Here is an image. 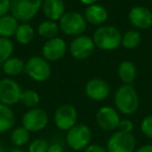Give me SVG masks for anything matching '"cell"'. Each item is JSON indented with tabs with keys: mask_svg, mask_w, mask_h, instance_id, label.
<instances>
[{
	"mask_svg": "<svg viewBox=\"0 0 152 152\" xmlns=\"http://www.w3.org/2000/svg\"><path fill=\"white\" fill-rule=\"evenodd\" d=\"M128 20L137 29H148L152 26V12L143 5H135L129 11Z\"/></svg>",
	"mask_w": 152,
	"mask_h": 152,
	"instance_id": "9a60e30c",
	"label": "cell"
},
{
	"mask_svg": "<svg viewBox=\"0 0 152 152\" xmlns=\"http://www.w3.org/2000/svg\"><path fill=\"white\" fill-rule=\"evenodd\" d=\"M93 41L100 50L113 51L121 45L122 34L113 25H101L94 31Z\"/></svg>",
	"mask_w": 152,
	"mask_h": 152,
	"instance_id": "7a4b0ae2",
	"label": "cell"
},
{
	"mask_svg": "<svg viewBox=\"0 0 152 152\" xmlns=\"http://www.w3.org/2000/svg\"><path fill=\"white\" fill-rule=\"evenodd\" d=\"M0 152H7V150H5L4 146H3L1 143H0Z\"/></svg>",
	"mask_w": 152,
	"mask_h": 152,
	"instance_id": "8d00e7d4",
	"label": "cell"
},
{
	"mask_svg": "<svg viewBox=\"0 0 152 152\" xmlns=\"http://www.w3.org/2000/svg\"><path fill=\"white\" fill-rule=\"evenodd\" d=\"M118 77L123 85H132V83L137 78V70L135 65L130 61H123L118 66L117 70Z\"/></svg>",
	"mask_w": 152,
	"mask_h": 152,
	"instance_id": "ac0fdd59",
	"label": "cell"
},
{
	"mask_svg": "<svg viewBox=\"0 0 152 152\" xmlns=\"http://www.w3.org/2000/svg\"><path fill=\"white\" fill-rule=\"evenodd\" d=\"M83 16H85L87 23L96 26H101L107 21L108 12L103 5L96 3V4L89 5L86 9Z\"/></svg>",
	"mask_w": 152,
	"mask_h": 152,
	"instance_id": "2e32d148",
	"label": "cell"
},
{
	"mask_svg": "<svg viewBox=\"0 0 152 152\" xmlns=\"http://www.w3.org/2000/svg\"><path fill=\"white\" fill-rule=\"evenodd\" d=\"M135 152H152V145L151 144H145V145L137 148Z\"/></svg>",
	"mask_w": 152,
	"mask_h": 152,
	"instance_id": "836d02e7",
	"label": "cell"
},
{
	"mask_svg": "<svg viewBox=\"0 0 152 152\" xmlns=\"http://www.w3.org/2000/svg\"><path fill=\"white\" fill-rule=\"evenodd\" d=\"M14 49L15 46L11 39L0 38V65H2L7 59L12 57Z\"/></svg>",
	"mask_w": 152,
	"mask_h": 152,
	"instance_id": "4316f807",
	"label": "cell"
},
{
	"mask_svg": "<svg viewBox=\"0 0 152 152\" xmlns=\"http://www.w3.org/2000/svg\"><path fill=\"white\" fill-rule=\"evenodd\" d=\"M7 152H26L24 149H22L21 147H13L10 150H7Z\"/></svg>",
	"mask_w": 152,
	"mask_h": 152,
	"instance_id": "d590c367",
	"label": "cell"
},
{
	"mask_svg": "<svg viewBox=\"0 0 152 152\" xmlns=\"http://www.w3.org/2000/svg\"><path fill=\"white\" fill-rule=\"evenodd\" d=\"M137 147V141L132 133L116 131L106 142L107 152H134Z\"/></svg>",
	"mask_w": 152,
	"mask_h": 152,
	"instance_id": "52a82bcc",
	"label": "cell"
},
{
	"mask_svg": "<svg viewBox=\"0 0 152 152\" xmlns=\"http://www.w3.org/2000/svg\"><path fill=\"white\" fill-rule=\"evenodd\" d=\"M83 152H107L106 148H104L103 146L99 145V144H90Z\"/></svg>",
	"mask_w": 152,
	"mask_h": 152,
	"instance_id": "1f68e13d",
	"label": "cell"
},
{
	"mask_svg": "<svg viewBox=\"0 0 152 152\" xmlns=\"http://www.w3.org/2000/svg\"><path fill=\"white\" fill-rule=\"evenodd\" d=\"M21 94V86L15 79L11 77L0 79V103L1 104L12 106L19 103Z\"/></svg>",
	"mask_w": 152,
	"mask_h": 152,
	"instance_id": "9c48e42d",
	"label": "cell"
},
{
	"mask_svg": "<svg viewBox=\"0 0 152 152\" xmlns=\"http://www.w3.org/2000/svg\"><path fill=\"white\" fill-rule=\"evenodd\" d=\"M16 122V117L11 106L0 103V133L11 130Z\"/></svg>",
	"mask_w": 152,
	"mask_h": 152,
	"instance_id": "ffe728a7",
	"label": "cell"
},
{
	"mask_svg": "<svg viewBox=\"0 0 152 152\" xmlns=\"http://www.w3.org/2000/svg\"><path fill=\"white\" fill-rule=\"evenodd\" d=\"M59 29L67 36L78 37L87 30L88 23L85 16L78 12H68L59 19Z\"/></svg>",
	"mask_w": 152,
	"mask_h": 152,
	"instance_id": "277c9868",
	"label": "cell"
},
{
	"mask_svg": "<svg viewBox=\"0 0 152 152\" xmlns=\"http://www.w3.org/2000/svg\"><path fill=\"white\" fill-rule=\"evenodd\" d=\"M14 37L19 44L28 45L34 39V29L29 23H20Z\"/></svg>",
	"mask_w": 152,
	"mask_h": 152,
	"instance_id": "7402d4cb",
	"label": "cell"
},
{
	"mask_svg": "<svg viewBox=\"0 0 152 152\" xmlns=\"http://www.w3.org/2000/svg\"><path fill=\"white\" fill-rule=\"evenodd\" d=\"M25 73L38 83H43L51 76V66L43 56H31L25 63Z\"/></svg>",
	"mask_w": 152,
	"mask_h": 152,
	"instance_id": "8992f818",
	"label": "cell"
},
{
	"mask_svg": "<svg viewBox=\"0 0 152 152\" xmlns=\"http://www.w3.org/2000/svg\"><path fill=\"white\" fill-rule=\"evenodd\" d=\"M85 93L93 101H103L110 96V87L106 80L102 78H91L85 87Z\"/></svg>",
	"mask_w": 152,
	"mask_h": 152,
	"instance_id": "5bb4252c",
	"label": "cell"
},
{
	"mask_svg": "<svg viewBox=\"0 0 152 152\" xmlns=\"http://www.w3.org/2000/svg\"><path fill=\"white\" fill-rule=\"evenodd\" d=\"M115 108L123 115H132L139 110L140 97L132 85H123L114 95Z\"/></svg>",
	"mask_w": 152,
	"mask_h": 152,
	"instance_id": "6da1fadb",
	"label": "cell"
},
{
	"mask_svg": "<svg viewBox=\"0 0 152 152\" xmlns=\"http://www.w3.org/2000/svg\"><path fill=\"white\" fill-rule=\"evenodd\" d=\"M67 50L68 46L65 40L55 37L45 42L42 47V54L43 57L48 61H57L65 56Z\"/></svg>",
	"mask_w": 152,
	"mask_h": 152,
	"instance_id": "4fadbf2b",
	"label": "cell"
},
{
	"mask_svg": "<svg viewBox=\"0 0 152 152\" xmlns=\"http://www.w3.org/2000/svg\"><path fill=\"white\" fill-rule=\"evenodd\" d=\"M2 70L7 76L14 77L25 72V63L19 57H10L2 64Z\"/></svg>",
	"mask_w": 152,
	"mask_h": 152,
	"instance_id": "44dd1931",
	"label": "cell"
},
{
	"mask_svg": "<svg viewBox=\"0 0 152 152\" xmlns=\"http://www.w3.org/2000/svg\"><path fill=\"white\" fill-rule=\"evenodd\" d=\"M120 121L121 119L119 112L112 106H102L96 114L97 125L104 131H113L117 129Z\"/></svg>",
	"mask_w": 152,
	"mask_h": 152,
	"instance_id": "7c38bea8",
	"label": "cell"
},
{
	"mask_svg": "<svg viewBox=\"0 0 152 152\" xmlns=\"http://www.w3.org/2000/svg\"><path fill=\"white\" fill-rule=\"evenodd\" d=\"M133 128H134V126H133L132 121L129 120V119H123V120H121L118 126L119 130L123 131V132H127V133L132 132Z\"/></svg>",
	"mask_w": 152,
	"mask_h": 152,
	"instance_id": "f546056e",
	"label": "cell"
},
{
	"mask_svg": "<svg viewBox=\"0 0 152 152\" xmlns=\"http://www.w3.org/2000/svg\"><path fill=\"white\" fill-rule=\"evenodd\" d=\"M78 113L72 104H63L56 108L53 116L54 124L61 130L68 131L77 124Z\"/></svg>",
	"mask_w": 152,
	"mask_h": 152,
	"instance_id": "8fae6325",
	"label": "cell"
},
{
	"mask_svg": "<svg viewBox=\"0 0 152 152\" xmlns=\"http://www.w3.org/2000/svg\"><path fill=\"white\" fill-rule=\"evenodd\" d=\"M59 25L55 21H51V20H45L42 21L38 26V34L40 37L47 40L53 39L57 36L59 32Z\"/></svg>",
	"mask_w": 152,
	"mask_h": 152,
	"instance_id": "603a6c76",
	"label": "cell"
},
{
	"mask_svg": "<svg viewBox=\"0 0 152 152\" xmlns=\"http://www.w3.org/2000/svg\"><path fill=\"white\" fill-rule=\"evenodd\" d=\"M0 79H1V71H0Z\"/></svg>",
	"mask_w": 152,
	"mask_h": 152,
	"instance_id": "74e56055",
	"label": "cell"
},
{
	"mask_svg": "<svg viewBox=\"0 0 152 152\" xmlns=\"http://www.w3.org/2000/svg\"><path fill=\"white\" fill-rule=\"evenodd\" d=\"M49 122L48 114L39 107L29 108L22 117V126L29 132H39L46 128Z\"/></svg>",
	"mask_w": 152,
	"mask_h": 152,
	"instance_id": "ba28073f",
	"label": "cell"
},
{
	"mask_svg": "<svg viewBox=\"0 0 152 152\" xmlns=\"http://www.w3.org/2000/svg\"><path fill=\"white\" fill-rule=\"evenodd\" d=\"M47 152H65V148L58 142H53V143L49 144Z\"/></svg>",
	"mask_w": 152,
	"mask_h": 152,
	"instance_id": "d6a6232c",
	"label": "cell"
},
{
	"mask_svg": "<svg viewBox=\"0 0 152 152\" xmlns=\"http://www.w3.org/2000/svg\"><path fill=\"white\" fill-rule=\"evenodd\" d=\"M142 36L137 30L130 29L122 34V45L126 49H134L141 44Z\"/></svg>",
	"mask_w": 152,
	"mask_h": 152,
	"instance_id": "d4e9b609",
	"label": "cell"
},
{
	"mask_svg": "<svg viewBox=\"0 0 152 152\" xmlns=\"http://www.w3.org/2000/svg\"><path fill=\"white\" fill-rule=\"evenodd\" d=\"M44 0H11V15L20 23H28L42 9Z\"/></svg>",
	"mask_w": 152,
	"mask_h": 152,
	"instance_id": "3957f363",
	"label": "cell"
},
{
	"mask_svg": "<svg viewBox=\"0 0 152 152\" xmlns=\"http://www.w3.org/2000/svg\"><path fill=\"white\" fill-rule=\"evenodd\" d=\"M49 143L43 137L34 140L28 146V152H47Z\"/></svg>",
	"mask_w": 152,
	"mask_h": 152,
	"instance_id": "83f0119b",
	"label": "cell"
},
{
	"mask_svg": "<svg viewBox=\"0 0 152 152\" xmlns=\"http://www.w3.org/2000/svg\"><path fill=\"white\" fill-rule=\"evenodd\" d=\"M20 103L28 108H34L40 103V95L34 90L22 91L20 97Z\"/></svg>",
	"mask_w": 152,
	"mask_h": 152,
	"instance_id": "484cf974",
	"label": "cell"
},
{
	"mask_svg": "<svg viewBox=\"0 0 152 152\" xmlns=\"http://www.w3.org/2000/svg\"><path fill=\"white\" fill-rule=\"evenodd\" d=\"M95 48L96 46L94 44L93 38L86 36V34L75 37L69 45L70 54L78 61L89 58L93 54Z\"/></svg>",
	"mask_w": 152,
	"mask_h": 152,
	"instance_id": "30bf717a",
	"label": "cell"
},
{
	"mask_svg": "<svg viewBox=\"0 0 152 152\" xmlns=\"http://www.w3.org/2000/svg\"><path fill=\"white\" fill-rule=\"evenodd\" d=\"M30 132L23 126L15 128L11 133V142L15 147H23L29 142Z\"/></svg>",
	"mask_w": 152,
	"mask_h": 152,
	"instance_id": "cb8c5ba5",
	"label": "cell"
},
{
	"mask_svg": "<svg viewBox=\"0 0 152 152\" xmlns=\"http://www.w3.org/2000/svg\"><path fill=\"white\" fill-rule=\"evenodd\" d=\"M141 131L145 137L152 140V115H148L142 120Z\"/></svg>",
	"mask_w": 152,
	"mask_h": 152,
	"instance_id": "f1b7e54d",
	"label": "cell"
},
{
	"mask_svg": "<svg viewBox=\"0 0 152 152\" xmlns=\"http://www.w3.org/2000/svg\"><path fill=\"white\" fill-rule=\"evenodd\" d=\"M83 4L87 5V7H89V5H92V4H96V3L98 2V0H79Z\"/></svg>",
	"mask_w": 152,
	"mask_h": 152,
	"instance_id": "e575fe53",
	"label": "cell"
},
{
	"mask_svg": "<svg viewBox=\"0 0 152 152\" xmlns=\"http://www.w3.org/2000/svg\"><path fill=\"white\" fill-rule=\"evenodd\" d=\"M93 133L88 125L76 124L69 129L66 135V142L69 148L74 151L85 150L91 144Z\"/></svg>",
	"mask_w": 152,
	"mask_h": 152,
	"instance_id": "5b68a950",
	"label": "cell"
},
{
	"mask_svg": "<svg viewBox=\"0 0 152 152\" xmlns=\"http://www.w3.org/2000/svg\"><path fill=\"white\" fill-rule=\"evenodd\" d=\"M11 13V0H0V17Z\"/></svg>",
	"mask_w": 152,
	"mask_h": 152,
	"instance_id": "4dcf8cb0",
	"label": "cell"
},
{
	"mask_svg": "<svg viewBox=\"0 0 152 152\" xmlns=\"http://www.w3.org/2000/svg\"><path fill=\"white\" fill-rule=\"evenodd\" d=\"M42 10L47 20L56 22L66 13V5L64 0H44L42 4Z\"/></svg>",
	"mask_w": 152,
	"mask_h": 152,
	"instance_id": "e0dca14e",
	"label": "cell"
},
{
	"mask_svg": "<svg viewBox=\"0 0 152 152\" xmlns=\"http://www.w3.org/2000/svg\"><path fill=\"white\" fill-rule=\"evenodd\" d=\"M20 22L11 14L0 17V38L10 39L15 36Z\"/></svg>",
	"mask_w": 152,
	"mask_h": 152,
	"instance_id": "d6986e66",
	"label": "cell"
}]
</instances>
